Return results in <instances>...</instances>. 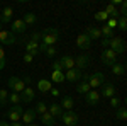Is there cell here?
Here are the masks:
<instances>
[{
  "instance_id": "1",
  "label": "cell",
  "mask_w": 127,
  "mask_h": 126,
  "mask_svg": "<svg viewBox=\"0 0 127 126\" xmlns=\"http://www.w3.org/2000/svg\"><path fill=\"white\" fill-rule=\"evenodd\" d=\"M42 32V44L44 46H54L56 43H58L59 39V29L56 27H46L44 31H41Z\"/></svg>"
},
{
  "instance_id": "2",
  "label": "cell",
  "mask_w": 127,
  "mask_h": 126,
  "mask_svg": "<svg viewBox=\"0 0 127 126\" xmlns=\"http://www.w3.org/2000/svg\"><path fill=\"white\" fill-rule=\"evenodd\" d=\"M61 121H63V126H78V114L71 109V111H63L61 114Z\"/></svg>"
},
{
  "instance_id": "3",
  "label": "cell",
  "mask_w": 127,
  "mask_h": 126,
  "mask_svg": "<svg viewBox=\"0 0 127 126\" xmlns=\"http://www.w3.org/2000/svg\"><path fill=\"white\" fill-rule=\"evenodd\" d=\"M87 82H88V85H90V89L93 90V89L102 87V85H103V82H105V75H103L102 72H95V73L88 75Z\"/></svg>"
},
{
  "instance_id": "4",
  "label": "cell",
  "mask_w": 127,
  "mask_h": 126,
  "mask_svg": "<svg viewBox=\"0 0 127 126\" xmlns=\"http://www.w3.org/2000/svg\"><path fill=\"white\" fill-rule=\"evenodd\" d=\"M5 114H7V118H9L12 123H19L20 118H22V114H24V109H22V106H20V104H15V106L10 107Z\"/></svg>"
},
{
  "instance_id": "5",
  "label": "cell",
  "mask_w": 127,
  "mask_h": 126,
  "mask_svg": "<svg viewBox=\"0 0 127 126\" xmlns=\"http://www.w3.org/2000/svg\"><path fill=\"white\" fill-rule=\"evenodd\" d=\"M108 48L112 49L115 55H122V53H126V41L122 38H115L114 36V38L110 39V46Z\"/></svg>"
},
{
  "instance_id": "6",
  "label": "cell",
  "mask_w": 127,
  "mask_h": 126,
  "mask_svg": "<svg viewBox=\"0 0 127 126\" xmlns=\"http://www.w3.org/2000/svg\"><path fill=\"white\" fill-rule=\"evenodd\" d=\"M9 89H12V92L20 94V92L26 89V84H24V80L19 78V77H10L9 78Z\"/></svg>"
},
{
  "instance_id": "7",
  "label": "cell",
  "mask_w": 127,
  "mask_h": 126,
  "mask_svg": "<svg viewBox=\"0 0 127 126\" xmlns=\"http://www.w3.org/2000/svg\"><path fill=\"white\" fill-rule=\"evenodd\" d=\"M100 58H102V63H103V65L112 67V65L115 63V60H117V55L108 48V49H103V53H102V56H100Z\"/></svg>"
},
{
  "instance_id": "8",
  "label": "cell",
  "mask_w": 127,
  "mask_h": 126,
  "mask_svg": "<svg viewBox=\"0 0 127 126\" xmlns=\"http://www.w3.org/2000/svg\"><path fill=\"white\" fill-rule=\"evenodd\" d=\"M0 43H2V44H15V43H17V38H15L14 32L2 29L0 31Z\"/></svg>"
},
{
  "instance_id": "9",
  "label": "cell",
  "mask_w": 127,
  "mask_h": 126,
  "mask_svg": "<svg viewBox=\"0 0 127 126\" xmlns=\"http://www.w3.org/2000/svg\"><path fill=\"white\" fill-rule=\"evenodd\" d=\"M115 94H117L115 85L112 82H103V85H102V96L107 97V99H112V97H115Z\"/></svg>"
},
{
  "instance_id": "10",
  "label": "cell",
  "mask_w": 127,
  "mask_h": 126,
  "mask_svg": "<svg viewBox=\"0 0 127 126\" xmlns=\"http://www.w3.org/2000/svg\"><path fill=\"white\" fill-rule=\"evenodd\" d=\"M76 46H78L80 49H88L92 46V39L88 38L85 32H81V34L76 36Z\"/></svg>"
},
{
  "instance_id": "11",
  "label": "cell",
  "mask_w": 127,
  "mask_h": 126,
  "mask_svg": "<svg viewBox=\"0 0 127 126\" xmlns=\"http://www.w3.org/2000/svg\"><path fill=\"white\" fill-rule=\"evenodd\" d=\"M34 96H36L34 89H32V87H26L22 92H20V102H24V104L32 102V101H34Z\"/></svg>"
},
{
  "instance_id": "12",
  "label": "cell",
  "mask_w": 127,
  "mask_h": 126,
  "mask_svg": "<svg viewBox=\"0 0 127 126\" xmlns=\"http://www.w3.org/2000/svg\"><path fill=\"white\" fill-rule=\"evenodd\" d=\"M80 78H81V70L78 68L66 70V73H64V80H68V82H80Z\"/></svg>"
},
{
  "instance_id": "13",
  "label": "cell",
  "mask_w": 127,
  "mask_h": 126,
  "mask_svg": "<svg viewBox=\"0 0 127 126\" xmlns=\"http://www.w3.org/2000/svg\"><path fill=\"white\" fill-rule=\"evenodd\" d=\"M85 34H87L92 41H97V39L102 38V34H100V27H97V26H87V27H85Z\"/></svg>"
},
{
  "instance_id": "14",
  "label": "cell",
  "mask_w": 127,
  "mask_h": 126,
  "mask_svg": "<svg viewBox=\"0 0 127 126\" xmlns=\"http://www.w3.org/2000/svg\"><path fill=\"white\" fill-rule=\"evenodd\" d=\"M26 29H27V26H26V22L22 19H15V20H12V26H10V32H26Z\"/></svg>"
},
{
  "instance_id": "15",
  "label": "cell",
  "mask_w": 127,
  "mask_h": 126,
  "mask_svg": "<svg viewBox=\"0 0 127 126\" xmlns=\"http://www.w3.org/2000/svg\"><path fill=\"white\" fill-rule=\"evenodd\" d=\"M90 63H92V58H90L88 55H80V56H76V60H75V68L81 70V68H87Z\"/></svg>"
},
{
  "instance_id": "16",
  "label": "cell",
  "mask_w": 127,
  "mask_h": 126,
  "mask_svg": "<svg viewBox=\"0 0 127 126\" xmlns=\"http://www.w3.org/2000/svg\"><path fill=\"white\" fill-rule=\"evenodd\" d=\"M85 101H87L88 106H97L98 101H100V94L97 90H90L88 94H85Z\"/></svg>"
},
{
  "instance_id": "17",
  "label": "cell",
  "mask_w": 127,
  "mask_h": 126,
  "mask_svg": "<svg viewBox=\"0 0 127 126\" xmlns=\"http://www.w3.org/2000/svg\"><path fill=\"white\" fill-rule=\"evenodd\" d=\"M24 46H26V53H29L31 56H36L39 53V43H34L29 39V41L24 43Z\"/></svg>"
},
{
  "instance_id": "18",
  "label": "cell",
  "mask_w": 127,
  "mask_h": 126,
  "mask_svg": "<svg viewBox=\"0 0 127 126\" xmlns=\"http://www.w3.org/2000/svg\"><path fill=\"white\" fill-rule=\"evenodd\" d=\"M59 63H61V67L66 68V70L75 68V58H73L71 55H63V56L59 58Z\"/></svg>"
},
{
  "instance_id": "19",
  "label": "cell",
  "mask_w": 127,
  "mask_h": 126,
  "mask_svg": "<svg viewBox=\"0 0 127 126\" xmlns=\"http://www.w3.org/2000/svg\"><path fill=\"white\" fill-rule=\"evenodd\" d=\"M36 116H37V114H36V111H34V109H26L20 119H22V123L31 125V123H34V121H36Z\"/></svg>"
},
{
  "instance_id": "20",
  "label": "cell",
  "mask_w": 127,
  "mask_h": 126,
  "mask_svg": "<svg viewBox=\"0 0 127 126\" xmlns=\"http://www.w3.org/2000/svg\"><path fill=\"white\" fill-rule=\"evenodd\" d=\"M37 89H39L42 94H48L49 90L53 89V82L48 80V78H41L39 82H37Z\"/></svg>"
},
{
  "instance_id": "21",
  "label": "cell",
  "mask_w": 127,
  "mask_h": 126,
  "mask_svg": "<svg viewBox=\"0 0 127 126\" xmlns=\"http://www.w3.org/2000/svg\"><path fill=\"white\" fill-rule=\"evenodd\" d=\"M59 106H61V109H64V111H71V109L75 107V101H73L71 96H63Z\"/></svg>"
},
{
  "instance_id": "22",
  "label": "cell",
  "mask_w": 127,
  "mask_h": 126,
  "mask_svg": "<svg viewBox=\"0 0 127 126\" xmlns=\"http://www.w3.org/2000/svg\"><path fill=\"white\" fill-rule=\"evenodd\" d=\"M12 15H14L12 9H10V7H3L2 15H0V22H2V24H9L10 20H12Z\"/></svg>"
},
{
  "instance_id": "23",
  "label": "cell",
  "mask_w": 127,
  "mask_h": 126,
  "mask_svg": "<svg viewBox=\"0 0 127 126\" xmlns=\"http://www.w3.org/2000/svg\"><path fill=\"white\" fill-rule=\"evenodd\" d=\"M48 113H49V114H51L53 118H59L61 114H63V109H61V106H59V104L53 102V104L48 107Z\"/></svg>"
},
{
  "instance_id": "24",
  "label": "cell",
  "mask_w": 127,
  "mask_h": 126,
  "mask_svg": "<svg viewBox=\"0 0 127 126\" xmlns=\"http://www.w3.org/2000/svg\"><path fill=\"white\" fill-rule=\"evenodd\" d=\"M22 20L26 22V26H34V24L37 22V15H36L34 12H26L24 17H22Z\"/></svg>"
},
{
  "instance_id": "25",
  "label": "cell",
  "mask_w": 127,
  "mask_h": 126,
  "mask_svg": "<svg viewBox=\"0 0 127 126\" xmlns=\"http://www.w3.org/2000/svg\"><path fill=\"white\" fill-rule=\"evenodd\" d=\"M105 12H107V15L108 17H112V19H119L120 15H119V10H117V7H114L112 3H107V7H105Z\"/></svg>"
},
{
  "instance_id": "26",
  "label": "cell",
  "mask_w": 127,
  "mask_h": 126,
  "mask_svg": "<svg viewBox=\"0 0 127 126\" xmlns=\"http://www.w3.org/2000/svg\"><path fill=\"white\" fill-rule=\"evenodd\" d=\"M110 68H112V73L114 75H124L126 73V65L124 63H114Z\"/></svg>"
},
{
  "instance_id": "27",
  "label": "cell",
  "mask_w": 127,
  "mask_h": 126,
  "mask_svg": "<svg viewBox=\"0 0 127 126\" xmlns=\"http://www.w3.org/2000/svg\"><path fill=\"white\" fill-rule=\"evenodd\" d=\"M92 89H90V85H88V82H80L78 85H76V92L78 94H81V96H85V94H88Z\"/></svg>"
},
{
  "instance_id": "28",
  "label": "cell",
  "mask_w": 127,
  "mask_h": 126,
  "mask_svg": "<svg viewBox=\"0 0 127 126\" xmlns=\"http://www.w3.org/2000/svg\"><path fill=\"white\" fill-rule=\"evenodd\" d=\"M41 121L44 123L46 126H54V118L51 116L49 113H44V114H41Z\"/></svg>"
},
{
  "instance_id": "29",
  "label": "cell",
  "mask_w": 127,
  "mask_h": 126,
  "mask_svg": "<svg viewBox=\"0 0 127 126\" xmlns=\"http://www.w3.org/2000/svg\"><path fill=\"white\" fill-rule=\"evenodd\" d=\"M63 80H64V73H63V72H53V73H51V82L61 84Z\"/></svg>"
},
{
  "instance_id": "30",
  "label": "cell",
  "mask_w": 127,
  "mask_h": 126,
  "mask_svg": "<svg viewBox=\"0 0 127 126\" xmlns=\"http://www.w3.org/2000/svg\"><path fill=\"white\" fill-rule=\"evenodd\" d=\"M100 34H102L103 38H107V39H112L114 38V29H108L107 26L103 24V27H100Z\"/></svg>"
},
{
  "instance_id": "31",
  "label": "cell",
  "mask_w": 127,
  "mask_h": 126,
  "mask_svg": "<svg viewBox=\"0 0 127 126\" xmlns=\"http://www.w3.org/2000/svg\"><path fill=\"white\" fill-rule=\"evenodd\" d=\"M9 102V92L5 89H0V107H3Z\"/></svg>"
},
{
  "instance_id": "32",
  "label": "cell",
  "mask_w": 127,
  "mask_h": 126,
  "mask_svg": "<svg viewBox=\"0 0 127 126\" xmlns=\"http://www.w3.org/2000/svg\"><path fill=\"white\" fill-rule=\"evenodd\" d=\"M34 111H36V114H44V113H48V106H46L42 101H39V102L36 104V107H34Z\"/></svg>"
},
{
  "instance_id": "33",
  "label": "cell",
  "mask_w": 127,
  "mask_h": 126,
  "mask_svg": "<svg viewBox=\"0 0 127 126\" xmlns=\"http://www.w3.org/2000/svg\"><path fill=\"white\" fill-rule=\"evenodd\" d=\"M115 116H117L119 121H126V119H127V111H126V107H117Z\"/></svg>"
},
{
  "instance_id": "34",
  "label": "cell",
  "mask_w": 127,
  "mask_h": 126,
  "mask_svg": "<svg viewBox=\"0 0 127 126\" xmlns=\"http://www.w3.org/2000/svg\"><path fill=\"white\" fill-rule=\"evenodd\" d=\"M117 27L120 31H126L127 29V17H126V15H120V17L117 19Z\"/></svg>"
},
{
  "instance_id": "35",
  "label": "cell",
  "mask_w": 127,
  "mask_h": 126,
  "mask_svg": "<svg viewBox=\"0 0 127 126\" xmlns=\"http://www.w3.org/2000/svg\"><path fill=\"white\" fill-rule=\"evenodd\" d=\"M95 19H97L98 22H103V24H105L107 19H108V15H107V12H105V10H100V12L95 14Z\"/></svg>"
},
{
  "instance_id": "36",
  "label": "cell",
  "mask_w": 127,
  "mask_h": 126,
  "mask_svg": "<svg viewBox=\"0 0 127 126\" xmlns=\"http://www.w3.org/2000/svg\"><path fill=\"white\" fill-rule=\"evenodd\" d=\"M44 55H46L48 58H54V56L58 55V49L54 48V46H48V48L44 49Z\"/></svg>"
},
{
  "instance_id": "37",
  "label": "cell",
  "mask_w": 127,
  "mask_h": 126,
  "mask_svg": "<svg viewBox=\"0 0 127 126\" xmlns=\"http://www.w3.org/2000/svg\"><path fill=\"white\" fill-rule=\"evenodd\" d=\"M9 101L15 106V104H20V94H17V92H12L9 96Z\"/></svg>"
},
{
  "instance_id": "38",
  "label": "cell",
  "mask_w": 127,
  "mask_h": 126,
  "mask_svg": "<svg viewBox=\"0 0 127 126\" xmlns=\"http://www.w3.org/2000/svg\"><path fill=\"white\" fill-rule=\"evenodd\" d=\"M5 65H7L5 51H3V48H2V46H0V70H3V68H5Z\"/></svg>"
},
{
  "instance_id": "39",
  "label": "cell",
  "mask_w": 127,
  "mask_h": 126,
  "mask_svg": "<svg viewBox=\"0 0 127 126\" xmlns=\"http://www.w3.org/2000/svg\"><path fill=\"white\" fill-rule=\"evenodd\" d=\"M31 41H34V43H41V41H42V32H39V31L32 32V36H31Z\"/></svg>"
},
{
  "instance_id": "40",
  "label": "cell",
  "mask_w": 127,
  "mask_h": 126,
  "mask_svg": "<svg viewBox=\"0 0 127 126\" xmlns=\"http://www.w3.org/2000/svg\"><path fill=\"white\" fill-rule=\"evenodd\" d=\"M105 26H107L108 29H114V27H117V19H112V17H108V19H107V24H105Z\"/></svg>"
},
{
  "instance_id": "41",
  "label": "cell",
  "mask_w": 127,
  "mask_h": 126,
  "mask_svg": "<svg viewBox=\"0 0 127 126\" xmlns=\"http://www.w3.org/2000/svg\"><path fill=\"white\" fill-rule=\"evenodd\" d=\"M53 72H63V67H61V63H59V60H56L54 63H53Z\"/></svg>"
},
{
  "instance_id": "42",
  "label": "cell",
  "mask_w": 127,
  "mask_h": 126,
  "mask_svg": "<svg viewBox=\"0 0 127 126\" xmlns=\"http://www.w3.org/2000/svg\"><path fill=\"white\" fill-rule=\"evenodd\" d=\"M110 106H112V107H119V106H120V99H119L117 96L112 97V99H110Z\"/></svg>"
},
{
  "instance_id": "43",
  "label": "cell",
  "mask_w": 127,
  "mask_h": 126,
  "mask_svg": "<svg viewBox=\"0 0 127 126\" xmlns=\"http://www.w3.org/2000/svg\"><path fill=\"white\" fill-rule=\"evenodd\" d=\"M127 12V2H124L122 0V3H120V12H119V15H126Z\"/></svg>"
},
{
  "instance_id": "44",
  "label": "cell",
  "mask_w": 127,
  "mask_h": 126,
  "mask_svg": "<svg viewBox=\"0 0 127 126\" xmlns=\"http://www.w3.org/2000/svg\"><path fill=\"white\" fill-rule=\"evenodd\" d=\"M32 60H34V56H31L29 53H26V55L22 56V61H24V63H32Z\"/></svg>"
},
{
  "instance_id": "45",
  "label": "cell",
  "mask_w": 127,
  "mask_h": 126,
  "mask_svg": "<svg viewBox=\"0 0 127 126\" xmlns=\"http://www.w3.org/2000/svg\"><path fill=\"white\" fill-rule=\"evenodd\" d=\"M102 46H103V49H108V46H110V39L103 38L102 39Z\"/></svg>"
},
{
  "instance_id": "46",
  "label": "cell",
  "mask_w": 127,
  "mask_h": 126,
  "mask_svg": "<svg viewBox=\"0 0 127 126\" xmlns=\"http://www.w3.org/2000/svg\"><path fill=\"white\" fill-rule=\"evenodd\" d=\"M49 92H51V96H53V97H59V96H61V92H59L58 89H54V87L51 89V90H49Z\"/></svg>"
},
{
  "instance_id": "47",
  "label": "cell",
  "mask_w": 127,
  "mask_h": 126,
  "mask_svg": "<svg viewBox=\"0 0 127 126\" xmlns=\"http://www.w3.org/2000/svg\"><path fill=\"white\" fill-rule=\"evenodd\" d=\"M0 126H10V123H7V121H0Z\"/></svg>"
},
{
  "instance_id": "48",
  "label": "cell",
  "mask_w": 127,
  "mask_h": 126,
  "mask_svg": "<svg viewBox=\"0 0 127 126\" xmlns=\"http://www.w3.org/2000/svg\"><path fill=\"white\" fill-rule=\"evenodd\" d=\"M10 126H22V123H10Z\"/></svg>"
},
{
  "instance_id": "49",
  "label": "cell",
  "mask_w": 127,
  "mask_h": 126,
  "mask_svg": "<svg viewBox=\"0 0 127 126\" xmlns=\"http://www.w3.org/2000/svg\"><path fill=\"white\" fill-rule=\"evenodd\" d=\"M27 126H37V125H36V123H31V125H27Z\"/></svg>"
},
{
  "instance_id": "50",
  "label": "cell",
  "mask_w": 127,
  "mask_h": 126,
  "mask_svg": "<svg viewBox=\"0 0 127 126\" xmlns=\"http://www.w3.org/2000/svg\"><path fill=\"white\" fill-rule=\"evenodd\" d=\"M0 31H2V22H0Z\"/></svg>"
}]
</instances>
